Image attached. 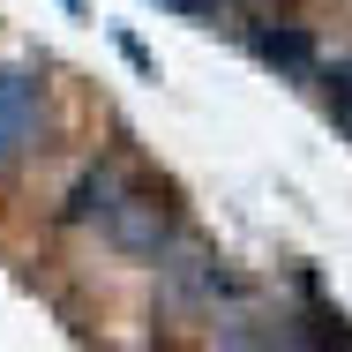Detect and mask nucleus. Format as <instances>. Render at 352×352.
<instances>
[{
	"label": "nucleus",
	"instance_id": "f257e3e1",
	"mask_svg": "<svg viewBox=\"0 0 352 352\" xmlns=\"http://www.w3.org/2000/svg\"><path fill=\"white\" fill-rule=\"evenodd\" d=\"M45 142V82L30 68H0V165Z\"/></svg>",
	"mask_w": 352,
	"mask_h": 352
},
{
	"label": "nucleus",
	"instance_id": "f03ea898",
	"mask_svg": "<svg viewBox=\"0 0 352 352\" xmlns=\"http://www.w3.org/2000/svg\"><path fill=\"white\" fill-rule=\"evenodd\" d=\"M105 232H113L128 255H150V263H157V255L173 248V210H165L150 188H120L113 210H105Z\"/></svg>",
	"mask_w": 352,
	"mask_h": 352
},
{
	"label": "nucleus",
	"instance_id": "7ed1b4c3",
	"mask_svg": "<svg viewBox=\"0 0 352 352\" xmlns=\"http://www.w3.org/2000/svg\"><path fill=\"white\" fill-rule=\"evenodd\" d=\"M217 345L225 352H307L300 322L292 315H270V307H232L217 322Z\"/></svg>",
	"mask_w": 352,
	"mask_h": 352
},
{
	"label": "nucleus",
	"instance_id": "20e7f679",
	"mask_svg": "<svg viewBox=\"0 0 352 352\" xmlns=\"http://www.w3.org/2000/svg\"><path fill=\"white\" fill-rule=\"evenodd\" d=\"M120 188H128L120 165H90V173L75 180V195H68V225H105V210H113Z\"/></svg>",
	"mask_w": 352,
	"mask_h": 352
},
{
	"label": "nucleus",
	"instance_id": "39448f33",
	"mask_svg": "<svg viewBox=\"0 0 352 352\" xmlns=\"http://www.w3.org/2000/svg\"><path fill=\"white\" fill-rule=\"evenodd\" d=\"M248 45H255L270 68H285V75H315V45H307L300 30H270V23H255V30H248Z\"/></svg>",
	"mask_w": 352,
	"mask_h": 352
},
{
	"label": "nucleus",
	"instance_id": "423d86ee",
	"mask_svg": "<svg viewBox=\"0 0 352 352\" xmlns=\"http://www.w3.org/2000/svg\"><path fill=\"white\" fill-rule=\"evenodd\" d=\"M322 98H330V113H338V128L352 135V60H338V68L322 75Z\"/></svg>",
	"mask_w": 352,
	"mask_h": 352
},
{
	"label": "nucleus",
	"instance_id": "0eeeda50",
	"mask_svg": "<svg viewBox=\"0 0 352 352\" xmlns=\"http://www.w3.org/2000/svg\"><path fill=\"white\" fill-rule=\"evenodd\" d=\"M315 330H322V352H352V322L345 315H315Z\"/></svg>",
	"mask_w": 352,
	"mask_h": 352
},
{
	"label": "nucleus",
	"instance_id": "6e6552de",
	"mask_svg": "<svg viewBox=\"0 0 352 352\" xmlns=\"http://www.w3.org/2000/svg\"><path fill=\"white\" fill-rule=\"evenodd\" d=\"M165 8H180V15H217V8H232V0H165Z\"/></svg>",
	"mask_w": 352,
	"mask_h": 352
},
{
	"label": "nucleus",
	"instance_id": "1a4fd4ad",
	"mask_svg": "<svg viewBox=\"0 0 352 352\" xmlns=\"http://www.w3.org/2000/svg\"><path fill=\"white\" fill-rule=\"evenodd\" d=\"M60 8H82V0H60Z\"/></svg>",
	"mask_w": 352,
	"mask_h": 352
}]
</instances>
